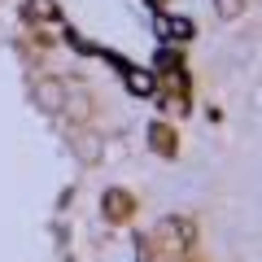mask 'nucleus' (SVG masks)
<instances>
[{"instance_id": "f03ea898", "label": "nucleus", "mask_w": 262, "mask_h": 262, "mask_svg": "<svg viewBox=\"0 0 262 262\" xmlns=\"http://www.w3.org/2000/svg\"><path fill=\"white\" fill-rule=\"evenodd\" d=\"M127 92L131 96H149L153 92V75L149 70H127Z\"/></svg>"}, {"instance_id": "7ed1b4c3", "label": "nucleus", "mask_w": 262, "mask_h": 262, "mask_svg": "<svg viewBox=\"0 0 262 262\" xmlns=\"http://www.w3.org/2000/svg\"><path fill=\"white\" fill-rule=\"evenodd\" d=\"M75 144H79V158H83V162H96V158H101V140H96V136H88V131H79Z\"/></svg>"}, {"instance_id": "20e7f679", "label": "nucleus", "mask_w": 262, "mask_h": 262, "mask_svg": "<svg viewBox=\"0 0 262 262\" xmlns=\"http://www.w3.org/2000/svg\"><path fill=\"white\" fill-rule=\"evenodd\" d=\"M214 13H219L223 22H236V18L245 13V0H214Z\"/></svg>"}, {"instance_id": "f257e3e1", "label": "nucleus", "mask_w": 262, "mask_h": 262, "mask_svg": "<svg viewBox=\"0 0 262 262\" xmlns=\"http://www.w3.org/2000/svg\"><path fill=\"white\" fill-rule=\"evenodd\" d=\"M35 101H39V110H44V114H61V110H66V101H70V92H66L61 79H39Z\"/></svg>"}, {"instance_id": "39448f33", "label": "nucleus", "mask_w": 262, "mask_h": 262, "mask_svg": "<svg viewBox=\"0 0 262 262\" xmlns=\"http://www.w3.org/2000/svg\"><path fill=\"white\" fill-rule=\"evenodd\" d=\"M105 214L127 219V196H122V192H110V196H105Z\"/></svg>"}]
</instances>
